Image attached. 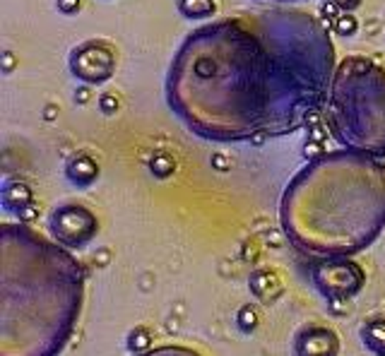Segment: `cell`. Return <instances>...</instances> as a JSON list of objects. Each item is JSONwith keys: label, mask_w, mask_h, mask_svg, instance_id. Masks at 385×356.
Masks as SVG:
<instances>
[{"label": "cell", "mask_w": 385, "mask_h": 356, "mask_svg": "<svg viewBox=\"0 0 385 356\" xmlns=\"http://www.w3.org/2000/svg\"><path fill=\"white\" fill-rule=\"evenodd\" d=\"M234 323H236V328L243 332V335H253V332L258 330L260 323H262L260 308L255 306V303H243V306L238 308L236 315H234Z\"/></svg>", "instance_id": "5bb4252c"}, {"label": "cell", "mask_w": 385, "mask_h": 356, "mask_svg": "<svg viewBox=\"0 0 385 356\" xmlns=\"http://www.w3.org/2000/svg\"><path fill=\"white\" fill-rule=\"evenodd\" d=\"M17 219H20L22 224H34V221L39 219V202L34 200L32 205H27L25 209H20V212H17Z\"/></svg>", "instance_id": "cb8c5ba5"}, {"label": "cell", "mask_w": 385, "mask_h": 356, "mask_svg": "<svg viewBox=\"0 0 385 356\" xmlns=\"http://www.w3.org/2000/svg\"><path fill=\"white\" fill-rule=\"evenodd\" d=\"M287 241L313 258H352L385 229V164L359 152L306 161L279 200Z\"/></svg>", "instance_id": "3957f363"}, {"label": "cell", "mask_w": 385, "mask_h": 356, "mask_svg": "<svg viewBox=\"0 0 385 356\" xmlns=\"http://www.w3.org/2000/svg\"><path fill=\"white\" fill-rule=\"evenodd\" d=\"M359 337L364 342V347L369 349V354L385 356V315L366 320L359 328Z\"/></svg>", "instance_id": "7c38bea8"}, {"label": "cell", "mask_w": 385, "mask_h": 356, "mask_svg": "<svg viewBox=\"0 0 385 356\" xmlns=\"http://www.w3.org/2000/svg\"><path fill=\"white\" fill-rule=\"evenodd\" d=\"M0 356H61L85 303V265L32 224L0 226Z\"/></svg>", "instance_id": "7a4b0ae2"}, {"label": "cell", "mask_w": 385, "mask_h": 356, "mask_svg": "<svg viewBox=\"0 0 385 356\" xmlns=\"http://www.w3.org/2000/svg\"><path fill=\"white\" fill-rule=\"evenodd\" d=\"M97 106H99V111H102V116H116V111L121 109L118 94H114V92H104V94H99V99H97Z\"/></svg>", "instance_id": "d6986e66"}, {"label": "cell", "mask_w": 385, "mask_h": 356, "mask_svg": "<svg viewBox=\"0 0 385 356\" xmlns=\"http://www.w3.org/2000/svg\"><path fill=\"white\" fill-rule=\"evenodd\" d=\"M383 27H385V20H383Z\"/></svg>", "instance_id": "d6a6232c"}, {"label": "cell", "mask_w": 385, "mask_h": 356, "mask_svg": "<svg viewBox=\"0 0 385 356\" xmlns=\"http://www.w3.org/2000/svg\"><path fill=\"white\" fill-rule=\"evenodd\" d=\"M212 168H214V171H219V173H226L231 168L229 156H226L224 152H217V154H212Z\"/></svg>", "instance_id": "d4e9b609"}, {"label": "cell", "mask_w": 385, "mask_h": 356, "mask_svg": "<svg viewBox=\"0 0 385 356\" xmlns=\"http://www.w3.org/2000/svg\"><path fill=\"white\" fill-rule=\"evenodd\" d=\"M32 202H34V190L25 180H15V178L5 180L3 188H0V205H3L5 212L17 214L20 209L32 205Z\"/></svg>", "instance_id": "8fae6325"}, {"label": "cell", "mask_w": 385, "mask_h": 356, "mask_svg": "<svg viewBox=\"0 0 385 356\" xmlns=\"http://www.w3.org/2000/svg\"><path fill=\"white\" fill-rule=\"evenodd\" d=\"M118 56L114 46L102 42V39H87L78 44L68 56V70L80 85H104L114 78Z\"/></svg>", "instance_id": "52a82bcc"}, {"label": "cell", "mask_w": 385, "mask_h": 356, "mask_svg": "<svg viewBox=\"0 0 385 356\" xmlns=\"http://www.w3.org/2000/svg\"><path fill=\"white\" fill-rule=\"evenodd\" d=\"M332 3H335L337 8L342 10V13H354L357 8H361V3H364V0H332Z\"/></svg>", "instance_id": "4316f807"}, {"label": "cell", "mask_w": 385, "mask_h": 356, "mask_svg": "<svg viewBox=\"0 0 385 356\" xmlns=\"http://www.w3.org/2000/svg\"><path fill=\"white\" fill-rule=\"evenodd\" d=\"M63 173H66L68 183L73 188H92L97 183L99 176H102V166L90 152H73V154L66 159L63 164Z\"/></svg>", "instance_id": "9c48e42d"}, {"label": "cell", "mask_w": 385, "mask_h": 356, "mask_svg": "<svg viewBox=\"0 0 385 356\" xmlns=\"http://www.w3.org/2000/svg\"><path fill=\"white\" fill-rule=\"evenodd\" d=\"M133 356H205V354L197 352L195 347H188V344H161V347H152L149 352Z\"/></svg>", "instance_id": "e0dca14e"}, {"label": "cell", "mask_w": 385, "mask_h": 356, "mask_svg": "<svg viewBox=\"0 0 385 356\" xmlns=\"http://www.w3.org/2000/svg\"><path fill=\"white\" fill-rule=\"evenodd\" d=\"M49 231L61 246L80 250L97 238L99 219L82 202H63L49 214Z\"/></svg>", "instance_id": "8992f818"}, {"label": "cell", "mask_w": 385, "mask_h": 356, "mask_svg": "<svg viewBox=\"0 0 385 356\" xmlns=\"http://www.w3.org/2000/svg\"><path fill=\"white\" fill-rule=\"evenodd\" d=\"M335 70L320 17L291 8L229 15L185 34L166 73V104L200 140L282 137L323 121Z\"/></svg>", "instance_id": "6da1fadb"}, {"label": "cell", "mask_w": 385, "mask_h": 356, "mask_svg": "<svg viewBox=\"0 0 385 356\" xmlns=\"http://www.w3.org/2000/svg\"><path fill=\"white\" fill-rule=\"evenodd\" d=\"M147 164H149V173L159 180H166L176 173V159H173L169 152H154Z\"/></svg>", "instance_id": "2e32d148"}, {"label": "cell", "mask_w": 385, "mask_h": 356, "mask_svg": "<svg viewBox=\"0 0 385 356\" xmlns=\"http://www.w3.org/2000/svg\"><path fill=\"white\" fill-rule=\"evenodd\" d=\"M217 0H178L176 10L185 20H209L217 15Z\"/></svg>", "instance_id": "4fadbf2b"}, {"label": "cell", "mask_w": 385, "mask_h": 356, "mask_svg": "<svg viewBox=\"0 0 385 356\" xmlns=\"http://www.w3.org/2000/svg\"><path fill=\"white\" fill-rule=\"evenodd\" d=\"M3 75H13L15 73V68H17V58L13 51H3Z\"/></svg>", "instance_id": "484cf974"}, {"label": "cell", "mask_w": 385, "mask_h": 356, "mask_svg": "<svg viewBox=\"0 0 385 356\" xmlns=\"http://www.w3.org/2000/svg\"><path fill=\"white\" fill-rule=\"evenodd\" d=\"M248 289L260 303H275L284 294V282L275 267H255L248 277Z\"/></svg>", "instance_id": "30bf717a"}, {"label": "cell", "mask_w": 385, "mask_h": 356, "mask_svg": "<svg viewBox=\"0 0 385 356\" xmlns=\"http://www.w3.org/2000/svg\"><path fill=\"white\" fill-rule=\"evenodd\" d=\"M328 313L335 318H347L352 313V299H328Z\"/></svg>", "instance_id": "ffe728a7"}, {"label": "cell", "mask_w": 385, "mask_h": 356, "mask_svg": "<svg viewBox=\"0 0 385 356\" xmlns=\"http://www.w3.org/2000/svg\"><path fill=\"white\" fill-rule=\"evenodd\" d=\"M330 133L342 147L385 156V68L369 56H347L332 75L328 104Z\"/></svg>", "instance_id": "277c9868"}, {"label": "cell", "mask_w": 385, "mask_h": 356, "mask_svg": "<svg viewBox=\"0 0 385 356\" xmlns=\"http://www.w3.org/2000/svg\"><path fill=\"white\" fill-rule=\"evenodd\" d=\"M92 99V87L90 85H82L80 90H75V102L82 106V104H87Z\"/></svg>", "instance_id": "83f0119b"}, {"label": "cell", "mask_w": 385, "mask_h": 356, "mask_svg": "<svg viewBox=\"0 0 385 356\" xmlns=\"http://www.w3.org/2000/svg\"><path fill=\"white\" fill-rule=\"evenodd\" d=\"M311 282L328 299H354L366 287V272L352 258H323L311 270Z\"/></svg>", "instance_id": "5b68a950"}, {"label": "cell", "mask_w": 385, "mask_h": 356, "mask_svg": "<svg viewBox=\"0 0 385 356\" xmlns=\"http://www.w3.org/2000/svg\"><path fill=\"white\" fill-rule=\"evenodd\" d=\"M94 262H97V267H106L111 262V250L109 248H99L94 253Z\"/></svg>", "instance_id": "f1b7e54d"}, {"label": "cell", "mask_w": 385, "mask_h": 356, "mask_svg": "<svg viewBox=\"0 0 385 356\" xmlns=\"http://www.w3.org/2000/svg\"><path fill=\"white\" fill-rule=\"evenodd\" d=\"M275 3H299V0H275Z\"/></svg>", "instance_id": "4dcf8cb0"}, {"label": "cell", "mask_w": 385, "mask_h": 356, "mask_svg": "<svg viewBox=\"0 0 385 356\" xmlns=\"http://www.w3.org/2000/svg\"><path fill=\"white\" fill-rule=\"evenodd\" d=\"M126 347L130 354H142V352H149L154 347V335L147 325H135L130 332L126 335Z\"/></svg>", "instance_id": "9a60e30c"}, {"label": "cell", "mask_w": 385, "mask_h": 356, "mask_svg": "<svg viewBox=\"0 0 385 356\" xmlns=\"http://www.w3.org/2000/svg\"><path fill=\"white\" fill-rule=\"evenodd\" d=\"M332 32L340 39H352L359 34V20L354 13H340L335 22H332Z\"/></svg>", "instance_id": "ac0fdd59"}, {"label": "cell", "mask_w": 385, "mask_h": 356, "mask_svg": "<svg viewBox=\"0 0 385 356\" xmlns=\"http://www.w3.org/2000/svg\"><path fill=\"white\" fill-rule=\"evenodd\" d=\"M340 13H342V10L337 8V5L332 3V0H323V3H320V8H318V17H320V20H323L328 27L337 20V17H340Z\"/></svg>", "instance_id": "7402d4cb"}, {"label": "cell", "mask_w": 385, "mask_h": 356, "mask_svg": "<svg viewBox=\"0 0 385 356\" xmlns=\"http://www.w3.org/2000/svg\"><path fill=\"white\" fill-rule=\"evenodd\" d=\"M369 356H378V354H369Z\"/></svg>", "instance_id": "1f68e13d"}, {"label": "cell", "mask_w": 385, "mask_h": 356, "mask_svg": "<svg viewBox=\"0 0 385 356\" xmlns=\"http://www.w3.org/2000/svg\"><path fill=\"white\" fill-rule=\"evenodd\" d=\"M56 113H58V106H54V104H49V106H46V111H44V118H46V121H54V118H56Z\"/></svg>", "instance_id": "f546056e"}, {"label": "cell", "mask_w": 385, "mask_h": 356, "mask_svg": "<svg viewBox=\"0 0 385 356\" xmlns=\"http://www.w3.org/2000/svg\"><path fill=\"white\" fill-rule=\"evenodd\" d=\"M340 335L325 323L301 325L291 342L294 356H340Z\"/></svg>", "instance_id": "ba28073f"}, {"label": "cell", "mask_w": 385, "mask_h": 356, "mask_svg": "<svg viewBox=\"0 0 385 356\" xmlns=\"http://www.w3.org/2000/svg\"><path fill=\"white\" fill-rule=\"evenodd\" d=\"M56 8H58V13H61V15L73 17V15H78L80 10H82V0H56Z\"/></svg>", "instance_id": "603a6c76"}, {"label": "cell", "mask_w": 385, "mask_h": 356, "mask_svg": "<svg viewBox=\"0 0 385 356\" xmlns=\"http://www.w3.org/2000/svg\"><path fill=\"white\" fill-rule=\"evenodd\" d=\"M325 142H320V140H311L308 137V142L301 147V154H303V159L306 161H311V159H318V156H323L325 154Z\"/></svg>", "instance_id": "44dd1931"}]
</instances>
